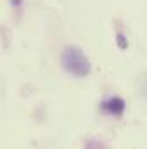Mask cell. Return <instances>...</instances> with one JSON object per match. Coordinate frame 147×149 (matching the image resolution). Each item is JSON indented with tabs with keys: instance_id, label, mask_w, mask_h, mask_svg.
Returning <instances> with one entry per match:
<instances>
[{
	"instance_id": "2",
	"label": "cell",
	"mask_w": 147,
	"mask_h": 149,
	"mask_svg": "<svg viewBox=\"0 0 147 149\" xmlns=\"http://www.w3.org/2000/svg\"><path fill=\"white\" fill-rule=\"evenodd\" d=\"M106 108H107L111 113H114V114H119V113L125 109V102H123L121 99H111L109 102L106 104Z\"/></svg>"
},
{
	"instance_id": "1",
	"label": "cell",
	"mask_w": 147,
	"mask_h": 149,
	"mask_svg": "<svg viewBox=\"0 0 147 149\" xmlns=\"http://www.w3.org/2000/svg\"><path fill=\"white\" fill-rule=\"evenodd\" d=\"M62 64L68 71H71L76 76H85L90 71L88 59L78 49H66V52L62 54Z\"/></svg>"
}]
</instances>
